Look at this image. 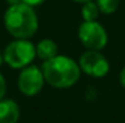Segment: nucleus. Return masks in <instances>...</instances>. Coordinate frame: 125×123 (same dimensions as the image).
<instances>
[{"mask_svg":"<svg viewBox=\"0 0 125 123\" xmlns=\"http://www.w3.org/2000/svg\"><path fill=\"white\" fill-rule=\"evenodd\" d=\"M77 64L83 73L93 78L105 77L111 70V64L108 58L97 50H85L80 56Z\"/></svg>","mask_w":125,"mask_h":123,"instance_id":"obj_5","label":"nucleus"},{"mask_svg":"<svg viewBox=\"0 0 125 123\" xmlns=\"http://www.w3.org/2000/svg\"><path fill=\"white\" fill-rule=\"evenodd\" d=\"M100 16V9L96 1H88L81 4V19L83 21H97Z\"/></svg>","mask_w":125,"mask_h":123,"instance_id":"obj_9","label":"nucleus"},{"mask_svg":"<svg viewBox=\"0 0 125 123\" xmlns=\"http://www.w3.org/2000/svg\"><path fill=\"white\" fill-rule=\"evenodd\" d=\"M47 0H23V3L24 4H28V5H31V7H39V5H41V4H44Z\"/></svg>","mask_w":125,"mask_h":123,"instance_id":"obj_12","label":"nucleus"},{"mask_svg":"<svg viewBox=\"0 0 125 123\" xmlns=\"http://www.w3.org/2000/svg\"><path fill=\"white\" fill-rule=\"evenodd\" d=\"M35 46H36V57L43 62L52 60L59 54V46L52 39H43Z\"/></svg>","mask_w":125,"mask_h":123,"instance_id":"obj_8","label":"nucleus"},{"mask_svg":"<svg viewBox=\"0 0 125 123\" xmlns=\"http://www.w3.org/2000/svg\"><path fill=\"white\" fill-rule=\"evenodd\" d=\"M77 37L87 50L101 52L108 45V32L99 21H83L77 29Z\"/></svg>","mask_w":125,"mask_h":123,"instance_id":"obj_4","label":"nucleus"},{"mask_svg":"<svg viewBox=\"0 0 125 123\" xmlns=\"http://www.w3.org/2000/svg\"><path fill=\"white\" fill-rule=\"evenodd\" d=\"M118 78H120V83H121V86L125 89V66L123 69H121V72H120V75H118Z\"/></svg>","mask_w":125,"mask_h":123,"instance_id":"obj_13","label":"nucleus"},{"mask_svg":"<svg viewBox=\"0 0 125 123\" xmlns=\"http://www.w3.org/2000/svg\"><path fill=\"white\" fill-rule=\"evenodd\" d=\"M75 3H79V4H84V3H88V1H93V0H72Z\"/></svg>","mask_w":125,"mask_h":123,"instance_id":"obj_15","label":"nucleus"},{"mask_svg":"<svg viewBox=\"0 0 125 123\" xmlns=\"http://www.w3.org/2000/svg\"><path fill=\"white\" fill-rule=\"evenodd\" d=\"M45 83L44 74L41 68L37 65H29L27 68L21 69L17 77V87L20 93L27 97H35L39 93H41Z\"/></svg>","mask_w":125,"mask_h":123,"instance_id":"obj_6","label":"nucleus"},{"mask_svg":"<svg viewBox=\"0 0 125 123\" xmlns=\"http://www.w3.org/2000/svg\"><path fill=\"white\" fill-rule=\"evenodd\" d=\"M4 64V58H3V52H0V66Z\"/></svg>","mask_w":125,"mask_h":123,"instance_id":"obj_16","label":"nucleus"},{"mask_svg":"<svg viewBox=\"0 0 125 123\" xmlns=\"http://www.w3.org/2000/svg\"><path fill=\"white\" fill-rule=\"evenodd\" d=\"M100 9V13L104 15H112L118 9L120 0H94Z\"/></svg>","mask_w":125,"mask_h":123,"instance_id":"obj_10","label":"nucleus"},{"mask_svg":"<svg viewBox=\"0 0 125 123\" xmlns=\"http://www.w3.org/2000/svg\"><path fill=\"white\" fill-rule=\"evenodd\" d=\"M20 119V107L13 99L0 101V123H17Z\"/></svg>","mask_w":125,"mask_h":123,"instance_id":"obj_7","label":"nucleus"},{"mask_svg":"<svg viewBox=\"0 0 125 123\" xmlns=\"http://www.w3.org/2000/svg\"><path fill=\"white\" fill-rule=\"evenodd\" d=\"M4 64L10 68L21 70L32 65L36 58V46L31 40H16L13 39L3 50Z\"/></svg>","mask_w":125,"mask_h":123,"instance_id":"obj_3","label":"nucleus"},{"mask_svg":"<svg viewBox=\"0 0 125 123\" xmlns=\"http://www.w3.org/2000/svg\"><path fill=\"white\" fill-rule=\"evenodd\" d=\"M7 93V82H5L4 75L0 73V101H3Z\"/></svg>","mask_w":125,"mask_h":123,"instance_id":"obj_11","label":"nucleus"},{"mask_svg":"<svg viewBox=\"0 0 125 123\" xmlns=\"http://www.w3.org/2000/svg\"><path fill=\"white\" fill-rule=\"evenodd\" d=\"M5 3L8 4V7H11V5H17L23 3V0H5Z\"/></svg>","mask_w":125,"mask_h":123,"instance_id":"obj_14","label":"nucleus"},{"mask_svg":"<svg viewBox=\"0 0 125 123\" xmlns=\"http://www.w3.org/2000/svg\"><path fill=\"white\" fill-rule=\"evenodd\" d=\"M45 83L55 89H69L80 80L81 70L73 58L57 54L41 65Z\"/></svg>","mask_w":125,"mask_h":123,"instance_id":"obj_2","label":"nucleus"},{"mask_svg":"<svg viewBox=\"0 0 125 123\" xmlns=\"http://www.w3.org/2000/svg\"><path fill=\"white\" fill-rule=\"evenodd\" d=\"M3 24L11 37L31 40L39 29V16L33 7L24 3L7 7L3 15Z\"/></svg>","mask_w":125,"mask_h":123,"instance_id":"obj_1","label":"nucleus"}]
</instances>
